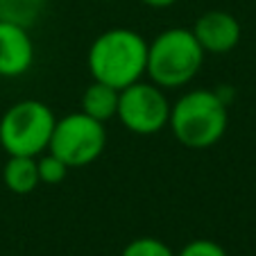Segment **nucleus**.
<instances>
[{"mask_svg":"<svg viewBox=\"0 0 256 256\" xmlns=\"http://www.w3.org/2000/svg\"><path fill=\"white\" fill-rule=\"evenodd\" d=\"M227 98L213 88H193L172 102L168 127L188 150H208L224 136L229 125Z\"/></svg>","mask_w":256,"mask_h":256,"instance_id":"f03ea898","label":"nucleus"},{"mask_svg":"<svg viewBox=\"0 0 256 256\" xmlns=\"http://www.w3.org/2000/svg\"><path fill=\"white\" fill-rule=\"evenodd\" d=\"M86 66L96 82L109 84L120 91L145 78L148 39L130 28L104 30L88 48Z\"/></svg>","mask_w":256,"mask_h":256,"instance_id":"f257e3e1","label":"nucleus"},{"mask_svg":"<svg viewBox=\"0 0 256 256\" xmlns=\"http://www.w3.org/2000/svg\"><path fill=\"white\" fill-rule=\"evenodd\" d=\"M174 256H229V254L220 242L211 240V238H195V240L186 242L179 250V254Z\"/></svg>","mask_w":256,"mask_h":256,"instance_id":"4468645a","label":"nucleus"},{"mask_svg":"<svg viewBox=\"0 0 256 256\" xmlns=\"http://www.w3.org/2000/svg\"><path fill=\"white\" fill-rule=\"evenodd\" d=\"M170 106L166 91L156 86L154 82H138L118 91V109L116 118L127 132L136 136H154L168 127L170 120Z\"/></svg>","mask_w":256,"mask_h":256,"instance_id":"423d86ee","label":"nucleus"},{"mask_svg":"<svg viewBox=\"0 0 256 256\" xmlns=\"http://www.w3.org/2000/svg\"><path fill=\"white\" fill-rule=\"evenodd\" d=\"M36 170H39V182L41 184H62L68 174V166L64 164L59 156H54L52 152H44V154L36 156Z\"/></svg>","mask_w":256,"mask_h":256,"instance_id":"ddd939ff","label":"nucleus"},{"mask_svg":"<svg viewBox=\"0 0 256 256\" xmlns=\"http://www.w3.org/2000/svg\"><path fill=\"white\" fill-rule=\"evenodd\" d=\"M120 256H174V252L156 236H138L122 247Z\"/></svg>","mask_w":256,"mask_h":256,"instance_id":"f8f14e48","label":"nucleus"},{"mask_svg":"<svg viewBox=\"0 0 256 256\" xmlns=\"http://www.w3.org/2000/svg\"><path fill=\"white\" fill-rule=\"evenodd\" d=\"M57 116L41 100H20L0 118V148L7 156H39L48 152Z\"/></svg>","mask_w":256,"mask_h":256,"instance_id":"20e7f679","label":"nucleus"},{"mask_svg":"<svg viewBox=\"0 0 256 256\" xmlns=\"http://www.w3.org/2000/svg\"><path fill=\"white\" fill-rule=\"evenodd\" d=\"M34 41L28 28L0 20V78L16 80L32 68Z\"/></svg>","mask_w":256,"mask_h":256,"instance_id":"6e6552de","label":"nucleus"},{"mask_svg":"<svg viewBox=\"0 0 256 256\" xmlns=\"http://www.w3.org/2000/svg\"><path fill=\"white\" fill-rule=\"evenodd\" d=\"M106 148L104 122L86 116L84 112H72L57 118L48 152L64 161L68 168H86L100 159Z\"/></svg>","mask_w":256,"mask_h":256,"instance_id":"39448f33","label":"nucleus"},{"mask_svg":"<svg viewBox=\"0 0 256 256\" xmlns=\"http://www.w3.org/2000/svg\"><path fill=\"white\" fill-rule=\"evenodd\" d=\"M190 32L198 39V44L202 46L204 52L224 54V52H232L238 46L242 30L234 14L222 10H211L195 18Z\"/></svg>","mask_w":256,"mask_h":256,"instance_id":"0eeeda50","label":"nucleus"},{"mask_svg":"<svg viewBox=\"0 0 256 256\" xmlns=\"http://www.w3.org/2000/svg\"><path fill=\"white\" fill-rule=\"evenodd\" d=\"M204 50L190 28H168L148 44L145 78L164 91L190 84L204 66Z\"/></svg>","mask_w":256,"mask_h":256,"instance_id":"7ed1b4c3","label":"nucleus"},{"mask_svg":"<svg viewBox=\"0 0 256 256\" xmlns=\"http://www.w3.org/2000/svg\"><path fill=\"white\" fill-rule=\"evenodd\" d=\"M140 2L152 7V10H168V7H172L174 2H179V0H140Z\"/></svg>","mask_w":256,"mask_h":256,"instance_id":"2eb2a0df","label":"nucleus"},{"mask_svg":"<svg viewBox=\"0 0 256 256\" xmlns=\"http://www.w3.org/2000/svg\"><path fill=\"white\" fill-rule=\"evenodd\" d=\"M2 182L16 195H28L36 190L39 170H36V156H7L2 166Z\"/></svg>","mask_w":256,"mask_h":256,"instance_id":"1a4fd4ad","label":"nucleus"},{"mask_svg":"<svg viewBox=\"0 0 256 256\" xmlns=\"http://www.w3.org/2000/svg\"><path fill=\"white\" fill-rule=\"evenodd\" d=\"M46 7L48 0H0V20L30 30L41 20Z\"/></svg>","mask_w":256,"mask_h":256,"instance_id":"9b49d317","label":"nucleus"},{"mask_svg":"<svg viewBox=\"0 0 256 256\" xmlns=\"http://www.w3.org/2000/svg\"><path fill=\"white\" fill-rule=\"evenodd\" d=\"M116 109H118V91L109 84H102L93 80L82 93V109L86 116L96 118L100 122H106L116 118Z\"/></svg>","mask_w":256,"mask_h":256,"instance_id":"9d476101","label":"nucleus"}]
</instances>
